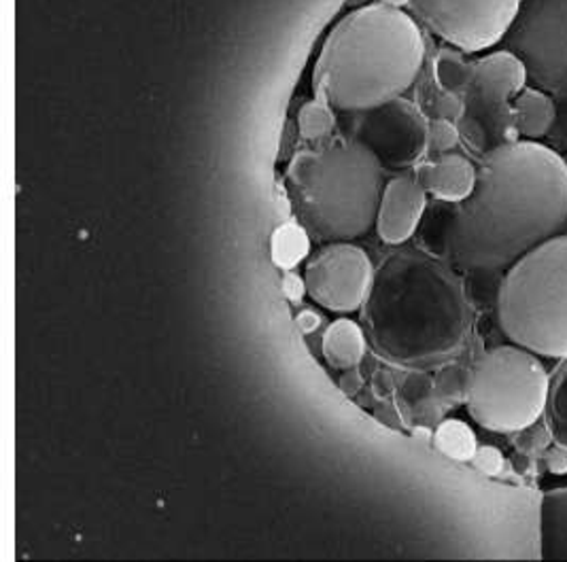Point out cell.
I'll list each match as a JSON object with an SVG mask.
<instances>
[{
	"label": "cell",
	"instance_id": "obj_1",
	"mask_svg": "<svg viewBox=\"0 0 567 562\" xmlns=\"http://www.w3.org/2000/svg\"><path fill=\"white\" fill-rule=\"evenodd\" d=\"M567 223V164L536 140H506L444 228L442 253L462 272H506Z\"/></svg>",
	"mask_w": 567,
	"mask_h": 562
},
{
	"label": "cell",
	"instance_id": "obj_2",
	"mask_svg": "<svg viewBox=\"0 0 567 562\" xmlns=\"http://www.w3.org/2000/svg\"><path fill=\"white\" fill-rule=\"evenodd\" d=\"M361 327L389 365L432 370L457 357L472 332V308L457 270L439 257L400 249L374 270Z\"/></svg>",
	"mask_w": 567,
	"mask_h": 562
},
{
	"label": "cell",
	"instance_id": "obj_3",
	"mask_svg": "<svg viewBox=\"0 0 567 562\" xmlns=\"http://www.w3.org/2000/svg\"><path fill=\"white\" fill-rule=\"evenodd\" d=\"M425 39L404 9L372 2L330 32L315 69L321 101L340 113H365L400 101L421 75Z\"/></svg>",
	"mask_w": 567,
	"mask_h": 562
},
{
	"label": "cell",
	"instance_id": "obj_4",
	"mask_svg": "<svg viewBox=\"0 0 567 562\" xmlns=\"http://www.w3.org/2000/svg\"><path fill=\"white\" fill-rule=\"evenodd\" d=\"M287 180L310 230L330 242H351L377 226L383 162L358 140H340L296 155Z\"/></svg>",
	"mask_w": 567,
	"mask_h": 562
},
{
	"label": "cell",
	"instance_id": "obj_5",
	"mask_svg": "<svg viewBox=\"0 0 567 562\" xmlns=\"http://www.w3.org/2000/svg\"><path fill=\"white\" fill-rule=\"evenodd\" d=\"M502 333L538 357L567 358V236L511 266L497 289Z\"/></svg>",
	"mask_w": 567,
	"mask_h": 562
},
{
	"label": "cell",
	"instance_id": "obj_6",
	"mask_svg": "<svg viewBox=\"0 0 567 562\" xmlns=\"http://www.w3.org/2000/svg\"><path fill=\"white\" fill-rule=\"evenodd\" d=\"M550 383L536 353L518 346H495L476 361L465 381L470 416L495 434L527 431L548 406Z\"/></svg>",
	"mask_w": 567,
	"mask_h": 562
},
{
	"label": "cell",
	"instance_id": "obj_7",
	"mask_svg": "<svg viewBox=\"0 0 567 562\" xmlns=\"http://www.w3.org/2000/svg\"><path fill=\"white\" fill-rule=\"evenodd\" d=\"M542 90L567 98V0H527L508 32Z\"/></svg>",
	"mask_w": 567,
	"mask_h": 562
},
{
	"label": "cell",
	"instance_id": "obj_8",
	"mask_svg": "<svg viewBox=\"0 0 567 562\" xmlns=\"http://www.w3.org/2000/svg\"><path fill=\"white\" fill-rule=\"evenodd\" d=\"M523 0H413L414 18L457 52H485L508 37Z\"/></svg>",
	"mask_w": 567,
	"mask_h": 562
},
{
	"label": "cell",
	"instance_id": "obj_9",
	"mask_svg": "<svg viewBox=\"0 0 567 562\" xmlns=\"http://www.w3.org/2000/svg\"><path fill=\"white\" fill-rule=\"evenodd\" d=\"M302 277L307 295L315 304L338 314H349L363 306L374 268L358 244L330 242L310 259Z\"/></svg>",
	"mask_w": 567,
	"mask_h": 562
},
{
	"label": "cell",
	"instance_id": "obj_10",
	"mask_svg": "<svg viewBox=\"0 0 567 562\" xmlns=\"http://www.w3.org/2000/svg\"><path fill=\"white\" fill-rule=\"evenodd\" d=\"M355 115H363V124L361 138L353 140L374 152L383 164L406 166L427 149V122L404 101H393Z\"/></svg>",
	"mask_w": 567,
	"mask_h": 562
},
{
	"label": "cell",
	"instance_id": "obj_11",
	"mask_svg": "<svg viewBox=\"0 0 567 562\" xmlns=\"http://www.w3.org/2000/svg\"><path fill=\"white\" fill-rule=\"evenodd\" d=\"M527 66L515 52L489 53L474 64L467 94L499 117L504 111H513V98L527 87Z\"/></svg>",
	"mask_w": 567,
	"mask_h": 562
},
{
	"label": "cell",
	"instance_id": "obj_12",
	"mask_svg": "<svg viewBox=\"0 0 567 562\" xmlns=\"http://www.w3.org/2000/svg\"><path fill=\"white\" fill-rule=\"evenodd\" d=\"M427 210V191L416 177H395L383 187L377 212V233L391 247H402L419 230Z\"/></svg>",
	"mask_w": 567,
	"mask_h": 562
},
{
	"label": "cell",
	"instance_id": "obj_13",
	"mask_svg": "<svg viewBox=\"0 0 567 562\" xmlns=\"http://www.w3.org/2000/svg\"><path fill=\"white\" fill-rule=\"evenodd\" d=\"M478 168L462 154L436 155V159L423 164L416 173V180L427 194L440 202L462 205L474 191Z\"/></svg>",
	"mask_w": 567,
	"mask_h": 562
},
{
	"label": "cell",
	"instance_id": "obj_14",
	"mask_svg": "<svg viewBox=\"0 0 567 562\" xmlns=\"http://www.w3.org/2000/svg\"><path fill=\"white\" fill-rule=\"evenodd\" d=\"M368 337L360 323L351 319H338L326 333L321 342L323 358L334 370H353L365 357Z\"/></svg>",
	"mask_w": 567,
	"mask_h": 562
},
{
	"label": "cell",
	"instance_id": "obj_15",
	"mask_svg": "<svg viewBox=\"0 0 567 562\" xmlns=\"http://www.w3.org/2000/svg\"><path fill=\"white\" fill-rule=\"evenodd\" d=\"M557 119V108L553 98L536 90L525 87L513 101V128L525 140H538Z\"/></svg>",
	"mask_w": 567,
	"mask_h": 562
},
{
	"label": "cell",
	"instance_id": "obj_16",
	"mask_svg": "<svg viewBox=\"0 0 567 562\" xmlns=\"http://www.w3.org/2000/svg\"><path fill=\"white\" fill-rule=\"evenodd\" d=\"M540 545L544 556L567 559V490L546 497L542 503Z\"/></svg>",
	"mask_w": 567,
	"mask_h": 562
},
{
	"label": "cell",
	"instance_id": "obj_17",
	"mask_svg": "<svg viewBox=\"0 0 567 562\" xmlns=\"http://www.w3.org/2000/svg\"><path fill=\"white\" fill-rule=\"evenodd\" d=\"M270 253H272V261L285 272L296 270L309 257V233L298 223H285L272 236Z\"/></svg>",
	"mask_w": 567,
	"mask_h": 562
},
{
	"label": "cell",
	"instance_id": "obj_18",
	"mask_svg": "<svg viewBox=\"0 0 567 562\" xmlns=\"http://www.w3.org/2000/svg\"><path fill=\"white\" fill-rule=\"evenodd\" d=\"M434 444L444 457L460 462L474 459L478 450L476 435L462 420H444L436 429Z\"/></svg>",
	"mask_w": 567,
	"mask_h": 562
},
{
	"label": "cell",
	"instance_id": "obj_19",
	"mask_svg": "<svg viewBox=\"0 0 567 562\" xmlns=\"http://www.w3.org/2000/svg\"><path fill=\"white\" fill-rule=\"evenodd\" d=\"M436 81H439L442 92L451 94H464L472 85L474 77V64L465 62L462 53L442 52L436 58Z\"/></svg>",
	"mask_w": 567,
	"mask_h": 562
},
{
	"label": "cell",
	"instance_id": "obj_20",
	"mask_svg": "<svg viewBox=\"0 0 567 562\" xmlns=\"http://www.w3.org/2000/svg\"><path fill=\"white\" fill-rule=\"evenodd\" d=\"M298 126H300V134L307 140H323L334 129V108L326 103V101H321V98L310 101V103L305 104L300 108Z\"/></svg>",
	"mask_w": 567,
	"mask_h": 562
},
{
	"label": "cell",
	"instance_id": "obj_21",
	"mask_svg": "<svg viewBox=\"0 0 567 562\" xmlns=\"http://www.w3.org/2000/svg\"><path fill=\"white\" fill-rule=\"evenodd\" d=\"M460 128L451 119H432L427 122V149L432 154H451L460 145Z\"/></svg>",
	"mask_w": 567,
	"mask_h": 562
},
{
	"label": "cell",
	"instance_id": "obj_22",
	"mask_svg": "<svg viewBox=\"0 0 567 562\" xmlns=\"http://www.w3.org/2000/svg\"><path fill=\"white\" fill-rule=\"evenodd\" d=\"M548 402L553 408L555 429L564 437V444H567V372H564V378L559 381L553 395H548Z\"/></svg>",
	"mask_w": 567,
	"mask_h": 562
},
{
	"label": "cell",
	"instance_id": "obj_23",
	"mask_svg": "<svg viewBox=\"0 0 567 562\" xmlns=\"http://www.w3.org/2000/svg\"><path fill=\"white\" fill-rule=\"evenodd\" d=\"M474 467L483 473V476H487V478H497L502 471H504V455L497 450V448H493V446H478V450H476V455H474Z\"/></svg>",
	"mask_w": 567,
	"mask_h": 562
},
{
	"label": "cell",
	"instance_id": "obj_24",
	"mask_svg": "<svg viewBox=\"0 0 567 562\" xmlns=\"http://www.w3.org/2000/svg\"><path fill=\"white\" fill-rule=\"evenodd\" d=\"M284 289L285 295H287L289 300L300 302V300L307 295V282H305V277L293 274V270H291V272H285Z\"/></svg>",
	"mask_w": 567,
	"mask_h": 562
},
{
	"label": "cell",
	"instance_id": "obj_25",
	"mask_svg": "<svg viewBox=\"0 0 567 562\" xmlns=\"http://www.w3.org/2000/svg\"><path fill=\"white\" fill-rule=\"evenodd\" d=\"M546 467H548L553 473H567V444L553 446V448L546 452Z\"/></svg>",
	"mask_w": 567,
	"mask_h": 562
},
{
	"label": "cell",
	"instance_id": "obj_26",
	"mask_svg": "<svg viewBox=\"0 0 567 562\" xmlns=\"http://www.w3.org/2000/svg\"><path fill=\"white\" fill-rule=\"evenodd\" d=\"M296 323H298V327L305 333L317 332L319 325H321V316H319L315 310L307 308V310H302V312L298 314Z\"/></svg>",
	"mask_w": 567,
	"mask_h": 562
},
{
	"label": "cell",
	"instance_id": "obj_27",
	"mask_svg": "<svg viewBox=\"0 0 567 562\" xmlns=\"http://www.w3.org/2000/svg\"><path fill=\"white\" fill-rule=\"evenodd\" d=\"M381 2L391 4V7H398V9H406V7H411L413 0H381Z\"/></svg>",
	"mask_w": 567,
	"mask_h": 562
}]
</instances>
